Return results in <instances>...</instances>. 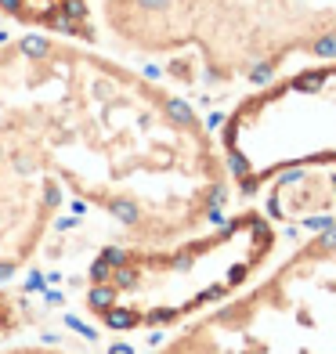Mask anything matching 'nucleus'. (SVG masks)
I'll use <instances>...</instances> for the list:
<instances>
[{
  "instance_id": "nucleus-3",
  "label": "nucleus",
  "mask_w": 336,
  "mask_h": 354,
  "mask_svg": "<svg viewBox=\"0 0 336 354\" xmlns=\"http://www.w3.org/2000/svg\"><path fill=\"white\" fill-rule=\"evenodd\" d=\"M116 286H109V282H102V286H91L87 289V304H91V311H109V308H116Z\"/></svg>"
},
{
  "instance_id": "nucleus-5",
  "label": "nucleus",
  "mask_w": 336,
  "mask_h": 354,
  "mask_svg": "<svg viewBox=\"0 0 336 354\" xmlns=\"http://www.w3.org/2000/svg\"><path fill=\"white\" fill-rule=\"evenodd\" d=\"M109 279H112V264L105 261V257H98V261L91 264V282L102 286V282H109Z\"/></svg>"
},
{
  "instance_id": "nucleus-2",
  "label": "nucleus",
  "mask_w": 336,
  "mask_h": 354,
  "mask_svg": "<svg viewBox=\"0 0 336 354\" xmlns=\"http://www.w3.org/2000/svg\"><path fill=\"white\" fill-rule=\"evenodd\" d=\"M271 354H336V217L250 286Z\"/></svg>"
},
{
  "instance_id": "nucleus-6",
  "label": "nucleus",
  "mask_w": 336,
  "mask_h": 354,
  "mask_svg": "<svg viewBox=\"0 0 336 354\" xmlns=\"http://www.w3.org/2000/svg\"><path fill=\"white\" fill-rule=\"evenodd\" d=\"M22 289H26V293H44V289H47V279L40 275V271H29V279L22 282Z\"/></svg>"
},
{
  "instance_id": "nucleus-1",
  "label": "nucleus",
  "mask_w": 336,
  "mask_h": 354,
  "mask_svg": "<svg viewBox=\"0 0 336 354\" xmlns=\"http://www.w3.org/2000/svg\"><path fill=\"white\" fill-rule=\"evenodd\" d=\"M105 19L134 51L192 55L210 84L336 62V0H109Z\"/></svg>"
},
{
  "instance_id": "nucleus-11",
  "label": "nucleus",
  "mask_w": 336,
  "mask_h": 354,
  "mask_svg": "<svg viewBox=\"0 0 336 354\" xmlns=\"http://www.w3.org/2000/svg\"><path fill=\"white\" fill-rule=\"evenodd\" d=\"M44 297H47V304H62V293H58V289H44Z\"/></svg>"
},
{
  "instance_id": "nucleus-7",
  "label": "nucleus",
  "mask_w": 336,
  "mask_h": 354,
  "mask_svg": "<svg viewBox=\"0 0 336 354\" xmlns=\"http://www.w3.org/2000/svg\"><path fill=\"white\" fill-rule=\"evenodd\" d=\"M62 199H66V196H62L58 181H47V185H44V203H47V206H58Z\"/></svg>"
},
{
  "instance_id": "nucleus-4",
  "label": "nucleus",
  "mask_w": 336,
  "mask_h": 354,
  "mask_svg": "<svg viewBox=\"0 0 336 354\" xmlns=\"http://www.w3.org/2000/svg\"><path fill=\"white\" fill-rule=\"evenodd\" d=\"M102 318H105V326H109V329H134V326H138V311L120 308V304H116V308H109Z\"/></svg>"
},
{
  "instance_id": "nucleus-9",
  "label": "nucleus",
  "mask_w": 336,
  "mask_h": 354,
  "mask_svg": "<svg viewBox=\"0 0 336 354\" xmlns=\"http://www.w3.org/2000/svg\"><path fill=\"white\" fill-rule=\"evenodd\" d=\"M69 228H76V217H62L58 221V232H69Z\"/></svg>"
},
{
  "instance_id": "nucleus-8",
  "label": "nucleus",
  "mask_w": 336,
  "mask_h": 354,
  "mask_svg": "<svg viewBox=\"0 0 336 354\" xmlns=\"http://www.w3.org/2000/svg\"><path fill=\"white\" fill-rule=\"evenodd\" d=\"M69 322V329H76L80 336H87V340H94V336H98V333H94L91 326H84V322H80V318H66Z\"/></svg>"
},
{
  "instance_id": "nucleus-10",
  "label": "nucleus",
  "mask_w": 336,
  "mask_h": 354,
  "mask_svg": "<svg viewBox=\"0 0 336 354\" xmlns=\"http://www.w3.org/2000/svg\"><path fill=\"white\" fill-rule=\"evenodd\" d=\"M15 275V264H0V282H8Z\"/></svg>"
}]
</instances>
